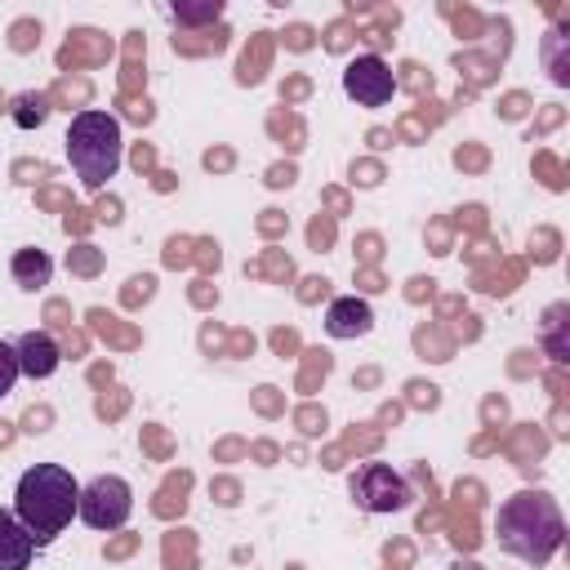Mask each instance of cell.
<instances>
[{
    "mask_svg": "<svg viewBox=\"0 0 570 570\" xmlns=\"http://www.w3.org/2000/svg\"><path fill=\"white\" fill-rule=\"evenodd\" d=\"M494 539L503 552H512L525 566H548L566 543V517L552 494L543 490H517L494 512Z\"/></svg>",
    "mask_w": 570,
    "mask_h": 570,
    "instance_id": "obj_1",
    "label": "cell"
},
{
    "mask_svg": "<svg viewBox=\"0 0 570 570\" xmlns=\"http://www.w3.org/2000/svg\"><path fill=\"white\" fill-rule=\"evenodd\" d=\"M76 503H80V485H76V476L62 463H36V468H27L18 476L13 517L27 525V534L36 543L58 539L71 525Z\"/></svg>",
    "mask_w": 570,
    "mask_h": 570,
    "instance_id": "obj_2",
    "label": "cell"
},
{
    "mask_svg": "<svg viewBox=\"0 0 570 570\" xmlns=\"http://www.w3.org/2000/svg\"><path fill=\"white\" fill-rule=\"evenodd\" d=\"M62 147H67V160H71L80 187L85 191H98L120 169L125 134H120V120L111 111H80V116H71Z\"/></svg>",
    "mask_w": 570,
    "mask_h": 570,
    "instance_id": "obj_3",
    "label": "cell"
},
{
    "mask_svg": "<svg viewBox=\"0 0 570 570\" xmlns=\"http://www.w3.org/2000/svg\"><path fill=\"white\" fill-rule=\"evenodd\" d=\"M134 512V490L125 476L107 472V476H94L89 485H80V503H76V517L89 525V530H120Z\"/></svg>",
    "mask_w": 570,
    "mask_h": 570,
    "instance_id": "obj_4",
    "label": "cell"
},
{
    "mask_svg": "<svg viewBox=\"0 0 570 570\" xmlns=\"http://www.w3.org/2000/svg\"><path fill=\"white\" fill-rule=\"evenodd\" d=\"M352 499L365 512H401L410 503V485L392 463H361L352 472Z\"/></svg>",
    "mask_w": 570,
    "mask_h": 570,
    "instance_id": "obj_5",
    "label": "cell"
},
{
    "mask_svg": "<svg viewBox=\"0 0 570 570\" xmlns=\"http://www.w3.org/2000/svg\"><path fill=\"white\" fill-rule=\"evenodd\" d=\"M343 94L361 107H387L396 94V76L379 53H356L343 67Z\"/></svg>",
    "mask_w": 570,
    "mask_h": 570,
    "instance_id": "obj_6",
    "label": "cell"
},
{
    "mask_svg": "<svg viewBox=\"0 0 570 570\" xmlns=\"http://www.w3.org/2000/svg\"><path fill=\"white\" fill-rule=\"evenodd\" d=\"M374 330V307L356 294H343L325 307V334L330 338H365Z\"/></svg>",
    "mask_w": 570,
    "mask_h": 570,
    "instance_id": "obj_7",
    "label": "cell"
},
{
    "mask_svg": "<svg viewBox=\"0 0 570 570\" xmlns=\"http://www.w3.org/2000/svg\"><path fill=\"white\" fill-rule=\"evenodd\" d=\"M13 352H18V370L27 374V379H49L58 365H62V347L53 343V334H45V330H27L18 343H13Z\"/></svg>",
    "mask_w": 570,
    "mask_h": 570,
    "instance_id": "obj_8",
    "label": "cell"
},
{
    "mask_svg": "<svg viewBox=\"0 0 570 570\" xmlns=\"http://www.w3.org/2000/svg\"><path fill=\"white\" fill-rule=\"evenodd\" d=\"M36 552V539L13 512H0V570H27Z\"/></svg>",
    "mask_w": 570,
    "mask_h": 570,
    "instance_id": "obj_9",
    "label": "cell"
},
{
    "mask_svg": "<svg viewBox=\"0 0 570 570\" xmlns=\"http://www.w3.org/2000/svg\"><path fill=\"white\" fill-rule=\"evenodd\" d=\"M9 272H13V285L18 289H45L49 276H53V258L45 249H36V245H22V249H13Z\"/></svg>",
    "mask_w": 570,
    "mask_h": 570,
    "instance_id": "obj_10",
    "label": "cell"
},
{
    "mask_svg": "<svg viewBox=\"0 0 570 570\" xmlns=\"http://www.w3.org/2000/svg\"><path fill=\"white\" fill-rule=\"evenodd\" d=\"M174 18L183 27H205V22H218L223 18V0H205V4H174Z\"/></svg>",
    "mask_w": 570,
    "mask_h": 570,
    "instance_id": "obj_11",
    "label": "cell"
},
{
    "mask_svg": "<svg viewBox=\"0 0 570 570\" xmlns=\"http://www.w3.org/2000/svg\"><path fill=\"white\" fill-rule=\"evenodd\" d=\"M45 116H49V107H45V98H18L13 102V120L22 125V129H36V125H45Z\"/></svg>",
    "mask_w": 570,
    "mask_h": 570,
    "instance_id": "obj_12",
    "label": "cell"
},
{
    "mask_svg": "<svg viewBox=\"0 0 570 570\" xmlns=\"http://www.w3.org/2000/svg\"><path fill=\"white\" fill-rule=\"evenodd\" d=\"M18 379H22V370H18V352L0 338V401L13 392V383H18Z\"/></svg>",
    "mask_w": 570,
    "mask_h": 570,
    "instance_id": "obj_13",
    "label": "cell"
}]
</instances>
